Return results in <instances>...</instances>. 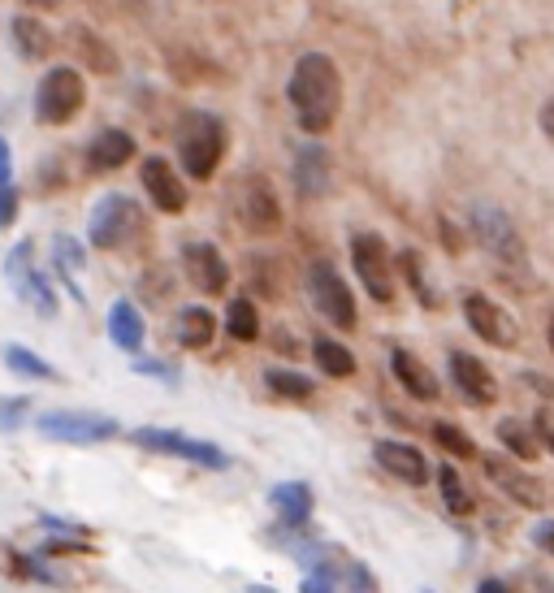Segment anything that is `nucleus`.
Segmentation results:
<instances>
[{
    "mask_svg": "<svg viewBox=\"0 0 554 593\" xmlns=\"http://www.w3.org/2000/svg\"><path fill=\"white\" fill-rule=\"evenodd\" d=\"M286 100L299 117V130L321 139L334 130L338 109H342V70L329 52H303L290 70Z\"/></svg>",
    "mask_w": 554,
    "mask_h": 593,
    "instance_id": "1",
    "label": "nucleus"
},
{
    "mask_svg": "<svg viewBox=\"0 0 554 593\" xmlns=\"http://www.w3.org/2000/svg\"><path fill=\"white\" fill-rule=\"evenodd\" d=\"M226 143H230V135H226V122H221L217 113H204V109L187 113L178 122V165H182V174L208 182L217 174L221 156H226Z\"/></svg>",
    "mask_w": 554,
    "mask_h": 593,
    "instance_id": "2",
    "label": "nucleus"
},
{
    "mask_svg": "<svg viewBox=\"0 0 554 593\" xmlns=\"http://www.w3.org/2000/svg\"><path fill=\"white\" fill-rule=\"evenodd\" d=\"M87 104V83L78 65H52L35 87V122L39 126H70Z\"/></svg>",
    "mask_w": 554,
    "mask_h": 593,
    "instance_id": "3",
    "label": "nucleus"
},
{
    "mask_svg": "<svg viewBox=\"0 0 554 593\" xmlns=\"http://www.w3.org/2000/svg\"><path fill=\"white\" fill-rule=\"evenodd\" d=\"M308 295H312V308L321 312L334 329H355V325H360L355 295H351V286L338 273L334 260H312V269H308Z\"/></svg>",
    "mask_w": 554,
    "mask_h": 593,
    "instance_id": "4",
    "label": "nucleus"
},
{
    "mask_svg": "<svg viewBox=\"0 0 554 593\" xmlns=\"http://www.w3.org/2000/svg\"><path fill=\"white\" fill-rule=\"evenodd\" d=\"M135 230H139V204L122 191H109L104 200H96V208H91V217H87V239H91V247H100V252L126 247L135 239Z\"/></svg>",
    "mask_w": 554,
    "mask_h": 593,
    "instance_id": "5",
    "label": "nucleus"
},
{
    "mask_svg": "<svg viewBox=\"0 0 554 593\" xmlns=\"http://www.w3.org/2000/svg\"><path fill=\"white\" fill-rule=\"evenodd\" d=\"M472 221V234H477V243L490 252L498 265H529V252H524V239H520V230H516V221H511L498 204H477L468 213Z\"/></svg>",
    "mask_w": 554,
    "mask_h": 593,
    "instance_id": "6",
    "label": "nucleus"
},
{
    "mask_svg": "<svg viewBox=\"0 0 554 593\" xmlns=\"http://www.w3.org/2000/svg\"><path fill=\"white\" fill-rule=\"evenodd\" d=\"M459 308H464L468 329L485 342V347H498V351H516L520 347V321L498 299H490L485 291H468Z\"/></svg>",
    "mask_w": 554,
    "mask_h": 593,
    "instance_id": "7",
    "label": "nucleus"
},
{
    "mask_svg": "<svg viewBox=\"0 0 554 593\" xmlns=\"http://www.w3.org/2000/svg\"><path fill=\"white\" fill-rule=\"evenodd\" d=\"M5 278L13 286V295H18L26 308H35L44 321H52L57 316V291H52V282L44 278V273L35 269V243H18L13 252L5 256Z\"/></svg>",
    "mask_w": 554,
    "mask_h": 593,
    "instance_id": "8",
    "label": "nucleus"
},
{
    "mask_svg": "<svg viewBox=\"0 0 554 593\" xmlns=\"http://www.w3.org/2000/svg\"><path fill=\"white\" fill-rule=\"evenodd\" d=\"M139 451H152V455H169V459H187V464H200V468H230V455L213 442H200V438H187L178 429H135L130 433Z\"/></svg>",
    "mask_w": 554,
    "mask_h": 593,
    "instance_id": "9",
    "label": "nucleus"
},
{
    "mask_svg": "<svg viewBox=\"0 0 554 593\" xmlns=\"http://www.w3.org/2000/svg\"><path fill=\"white\" fill-rule=\"evenodd\" d=\"M35 429L52 442H70V446H96L122 433L113 416H96V412H48V416H35Z\"/></svg>",
    "mask_w": 554,
    "mask_h": 593,
    "instance_id": "10",
    "label": "nucleus"
},
{
    "mask_svg": "<svg viewBox=\"0 0 554 593\" xmlns=\"http://www.w3.org/2000/svg\"><path fill=\"white\" fill-rule=\"evenodd\" d=\"M351 269L377 303L394 299V269H390V252H386V239H381V234H355L351 239Z\"/></svg>",
    "mask_w": 554,
    "mask_h": 593,
    "instance_id": "11",
    "label": "nucleus"
},
{
    "mask_svg": "<svg viewBox=\"0 0 554 593\" xmlns=\"http://www.w3.org/2000/svg\"><path fill=\"white\" fill-rule=\"evenodd\" d=\"M234 213H239L243 230L260 234V239L282 230V200H277V191L269 187V178H260V174H252L239 187V208H234Z\"/></svg>",
    "mask_w": 554,
    "mask_h": 593,
    "instance_id": "12",
    "label": "nucleus"
},
{
    "mask_svg": "<svg viewBox=\"0 0 554 593\" xmlns=\"http://www.w3.org/2000/svg\"><path fill=\"white\" fill-rule=\"evenodd\" d=\"M182 273L200 295H226L230 291V265L208 239H187L182 243Z\"/></svg>",
    "mask_w": 554,
    "mask_h": 593,
    "instance_id": "13",
    "label": "nucleus"
},
{
    "mask_svg": "<svg viewBox=\"0 0 554 593\" xmlns=\"http://www.w3.org/2000/svg\"><path fill=\"white\" fill-rule=\"evenodd\" d=\"M139 182H143L148 200H152L156 208H161V213H169V217L187 213V182L178 178L174 161H165V156H143Z\"/></svg>",
    "mask_w": 554,
    "mask_h": 593,
    "instance_id": "14",
    "label": "nucleus"
},
{
    "mask_svg": "<svg viewBox=\"0 0 554 593\" xmlns=\"http://www.w3.org/2000/svg\"><path fill=\"white\" fill-rule=\"evenodd\" d=\"M485 477H490L507 498H516V503L529 507V511H542L550 503V490H546L542 477L511 468V464H503V459H485Z\"/></svg>",
    "mask_w": 554,
    "mask_h": 593,
    "instance_id": "15",
    "label": "nucleus"
},
{
    "mask_svg": "<svg viewBox=\"0 0 554 593\" xmlns=\"http://www.w3.org/2000/svg\"><path fill=\"white\" fill-rule=\"evenodd\" d=\"M451 381H455V390L464 394L468 403H477V407H494L498 403V381H494L490 368H485V360H477V355L451 351Z\"/></svg>",
    "mask_w": 554,
    "mask_h": 593,
    "instance_id": "16",
    "label": "nucleus"
},
{
    "mask_svg": "<svg viewBox=\"0 0 554 593\" xmlns=\"http://www.w3.org/2000/svg\"><path fill=\"white\" fill-rule=\"evenodd\" d=\"M329 169L334 165H329L325 143L308 135V143L295 152V187H299L303 200H321V195L329 191Z\"/></svg>",
    "mask_w": 554,
    "mask_h": 593,
    "instance_id": "17",
    "label": "nucleus"
},
{
    "mask_svg": "<svg viewBox=\"0 0 554 593\" xmlns=\"http://www.w3.org/2000/svg\"><path fill=\"white\" fill-rule=\"evenodd\" d=\"M377 464L390 472V477H399L403 485H425L429 481V459L416 451L412 442H394V438H386V442H377Z\"/></svg>",
    "mask_w": 554,
    "mask_h": 593,
    "instance_id": "18",
    "label": "nucleus"
},
{
    "mask_svg": "<svg viewBox=\"0 0 554 593\" xmlns=\"http://www.w3.org/2000/svg\"><path fill=\"white\" fill-rule=\"evenodd\" d=\"M130 161H135V139H130V130L109 126L87 143V169L91 174H113V169H122Z\"/></svg>",
    "mask_w": 554,
    "mask_h": 593,
    "instance_id": "19",
    "label": "nucleus"
},
{
    "mask_svg": "<svg viewBox=\"0 0 554 593\" xmlns=\"http://www.w3.org/2000/svg\"><path fill=\"white\" fill-rule=\"evenodd\" d=\"M390 368H394V377H399V386L412 394V399H420V403H438V394H442V386H438V377H433V368L425 364V360H416L412 351H394L390 355Z\"/></svg>",
    "mask_w": 554,
    "mask_h": 593,
    "instance_id": "20",
    "label": "nucleus"
},
{
    "mask_svg": "<svg viewBox=\"0 0 554 593\" xmlns=\"http://www.w3.org/2000/svg\"><path fill=\"white\" fill-rule=\"evenodd\" d=\"M70 48H74V57L83 70H96V74H117L122 70V61H117V52L104 44V39L91 31V26H70Z\"/></svg>",
    "mask_w": 554,
    "mask_h": 593,
    "instance_id": "21",
    "label": "nucleus"
},
{
    "mask_svg": "<svg viewBox=\"0 0 554 593\" xmlns=\"http://www.w3.org/2000/svg\"><path fill=\"white\" fill-rule=\"evenodd\" d=\"M269 503L277 507V516H282L286 529H303L312 516V490L303 481H282L269 490Z\"/></svg>",
    "mask_w": 554,
    "mask_h": 593,
    "instance_id": "22",
    "label": "nucleus"
},
{
    "mask_svg": "<svg viewBox=\"0 0 554 593\" xmlns=\"http://www.w3.org/2000/svg\"><path fill=\"white\" fill-rule=\"evenodd\" d=\"M109 338L113 347H122L126 355H135L143 347V338H148V329H143V316L130 299H117L109 308Z\"/></svg>",
    "mask_w": 554,
    "mask_h": 593,
    "instance_id": "23",
    "label": "nucleus"
},
{
    "mask_svg": "<svg viewBox=\"0 0 554 593\" xmlns=\"http://www.w3.org/2000/svg\"><path fill=\"white\" fill-rule=\"evenodd\" d=\"M178 342L187 351H204V347H213V338H217V316L204 308V303H191V308H182L178 312Z\"/></svg>",
    "mask_w": 554,
    "mask_h": 593,
    "instance_id": "24",
    "label": "nucleus"
},
{
    "mask_svg": "<svg viewBox=\"0 0 554 593\" xmlns=\"http://www.w3.org/2000/svg\"><path fill=\"white\" fill-rule=\"evenodd\" d=\"M13 44H18V52L26 61H35V57H48L52 48H57V35L48 31L44 22L39 18H31V13H18V18H13Z\"/></svg>",
    "mask_w": 554,
    "mask_h": 593,
    "instance_id": "25",
    "label": "nucleus"
},
{
    "mask_svg": "<svg viewBox=\"0 0 554 593\" xmlns=\"http://www.w3.org/2000/svg\"><path fill=\"white\" fill-rule=\"evenodd\" d=\"M312 360L321 364L325 377H351L355 373V355L342 347L338 338H329V334H316L312 338Z\"/></svg>",
    "mask_w": 554,
    "mask_h": 593,
    "instance_id": "26",
    "label": "nucleus"
},
{
    "mask_svg": "<svg viewBox=\"0 0 554 593\" xmlns=\"http://www.w3.org/2000/svg\"><path fill=\"white\" fill-rule=\"evenodd\" d=\"M438 490H442V503H446V511H451V516H472V511H477V498L468 494V485H464V477H459V472L451 468V464H442L438 468Z\"/></svg>",
    "mask_w": 554,
    "mask_h": 593,
    "instance_id": "27",
    "label": "nucleus"
},
{
    "mask_svg": "<svg viewBox=\"0 0 554 593\" xmlns=\"http://www.w3.org/2000/svg\"><path fill=\"white\" fill-rule=\"evenodd\" d=\"M226 334L234 342H256L260 338V312L252 299H230L226 308Z\"/></svg>",
    "mask_w": 554,
    "mask_h": 593,
    "instance_id": "28",
    "label": "nucleus"
},
{
    "mask_svg": "<svg viewBox=\"0 0 554 593\" xmlns=\"http://www.w3.org/2000/svg\"><path fill=\"white\" fill-rule=\"evenodd\" d=\"M498 442H503V446H507V451L516 455V459H524V464H533V459H542V451H546V446L537 442L533 433L520 425V420H498Z\"/></svg>",
    "mask_w": 554,
    "mask_h": 593,
    "instance_id": "29",
    "label": "nucleus"
},
{
    "mask_svg": "<svg viewBox=\"0 0 554 593\" xmlns=\"http://www.w3.org/2000/svg\"><path fill=\"white\" fill-rule=\"evenodd\" d=\"M5 364L13 368V373L18 377H39V381H57V368H52L48 360H39L35 351H26V347H18V342H13V347H5Z\"/></svg>",
    "mask_w": 554,
    "mask_h": 593,
    "instance_id": "30",
    "label": "nucleus"
},
{
    "mask_svg": "<svg viewBox=\"0 0 554 593\" xmlns=\"http://www.w3.org/2000/svg\"><path fill=\"white\" fill-rule=\"evenodd\" d=\"M52 260H57V273H61V282L70 286V295L83 303V291L74 286V273H83V247H78L74 239H57V252H52Z\"/></svg>",
    "mask_w": 554,
    "mask_h": 593,
    "instance_id": "31",
    "label": "nucleus"
},
{
    "mask_svg": "<svg viewBox=\"0 0 554 593\" xmlns=\"http://www.w3.org/2000/svg\"><path fill=\"white\" fill-rule=\"evenodd\" d=\"M265 381H269V390H273V394H282V399H295V403H303V399L312 394V377L290 373V368H269Z\"/></svg>",
    "mask_w": 554,
    "mask_h": 593,
    "instance_id": "32",
    "label": "nucleus"
},
{
    "mask_svg": "<svg viewBox=\"0 0 554 593\" xmlns=\"http://www.w3.org/2000/svg\"><path fill=\"white\" fill-rule=\"evenodd\" d=\"M433 438H438L442 451H451L455 459H477V442H472L459 425H446L442 420V425H433Z\"/></svg>",
    "mask_w": 554,
    "mask_h": 593,
    "instance_id": "33",
    "label": "nucleus"
},
{
    "mask_svg": "<svg viewBox=\"0 0 554 593\" xmlns=\"http://www.w3.org/2000/svg\"><path fill=\"white\" fill-rule=\"evenodd\" d=\"M399 269L407 273V286L416 291V299L425 303V308H433V303H438V295H433L429 286H425V265H420V256H416V252H403V256H399Z\"/></svg>",
    "mask_w": 554,
    "mask_h": 593,
    "instance_id": "34",
    "label": "nucleus"
},
{
    "mask_svg": "<svg viewBox=\"0 0 554 593\" xmlns=\"http://www.w3.org/2000/svg\"><path fill=\"white\" fill-rule=\"evenodd\" d=\"M130 368H135L139 377H156V381H165V386H178V368L165 364V360H152V355H139V351H135Z\"/></svg>",
    "mask_w": 554,
    "mask_h": 593,
    "instance_id": "35",
    "label": "nucleus"
},
{
    "mask_svg": "<svg viewBox=\"0 0 554 593\" xmlns=\"http://www.w3.org/2000/svg\"><path fill=\"white\" fill-rule=\"evenodd\" d=\"M18 204H22V195L13 182H0V230H9L13 221H18Z\"/></svg>",
    "mask_w": 554,
    "mask_h": 593,
    "instance_id": "36",
    "label": "nucleus"
},
{
    "mask_svg": "<svg viewBox=\"0 0 554 593\" xmlns=\"http://www.w3.org/2000/svg\"><path fill=\"white\" fill-rule=\"evenodd\" d=\"M26 407H31L26 399H5V403H0V425L13 429V425H18V412H26Z\"/></svg>",
    "mask_w": 554,
    "mask_h": 593,
    "instance_id": "37",
    "label": "nucleus"
},
{
    "mask_svg": "<svg viewBox=\"0 0 554 593\" xmlns=\"http://www.w3.org/2000/svg\"><path fill=\"white\" fill-rule=\"evenodd\" d=\"M533 425H537V442L550 446V442H554V429H550V407H537V420H533Z\"/></svg>",
    "mask_w": 554,
    "mask_h": 593,
    "instance_id": "38",
    "label": "nucleus"
},
{
    "mask_svg": "<svg viewBox=\"0 0 554 593\" xmlns=\"http://www.w3.org/2000/svg\"><path fill=\"white\" fill-rule=\"evenodd\" d=\"M13 178V152H9V143L0 139V182H9Z\"/></svg>",
    "mask_w": 554,
    "mask_h": 593,
    "instance_id": "39",
    "label": "nucleus"
},
{
    "mask_svg": "<svg viewBox=\"0 0 554 593\" xmlns=\"http://www.w3.org/2000/svg\"><path fill=\"white\" fill-rule=\"evenodd\" d=\"M533 542H537V546H542V550H550V520H542V524H537Z\"/></svg>",
    "mask_w": 554,
    "mask_h": 593,
    "instance_id": "40",
    "label": "nucleus"
},
{
    "mask_svg": "<svg viewBox=\"0 0 554 593\" xmlns=\"http://www.w3.org/2000/svg\"><path fill=\"white\" fill-rule=\"evenodd\" d=\"M481 589L485 593H507V581H494V576H490V581H481Z\"/></svg>",
    "mask_w": 554,
    "mask_h": 593,
    "instance_id": "41",
    "label": "nucleus"
}]
</instances>
